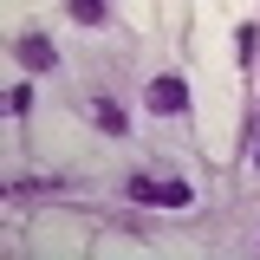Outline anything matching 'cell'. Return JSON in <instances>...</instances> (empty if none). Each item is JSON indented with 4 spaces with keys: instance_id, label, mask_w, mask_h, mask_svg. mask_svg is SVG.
<instances>
[{
    "instance_id": "ba28073f",
    "label": "cell",
    "mask_w": 260,
    "mask_h": 260,
    "mask_svg": "<svg viewBox=\"0 0 260 260\" xmlns=\"http://www.w3.org/2000/svg\"><path fill=\"white\" fill-rule=\"evenodd\" d=\"M247 162L260 169V117H254V150H247Z\"/></svg>"
},
{
    "instance_id": "6da1fadb",
    "label": "cell",
    "mask_w": 260,
    "mask_h": 260,
    "mask_svg": "<svg viewBox=\"0 0 260 260\" xmlns=\"http://www.w3.org/2000/svg\"><path fill=\"white\" fill-rule=\"evenodd\" d=\"M143 104H150L156 117H182V111H189V78H182V72L150 78V85H143Z\"/></svg>"
},
{
    "instance_id": "5b68a950",
    "label": "cell",
    "mask_w": 260,
    "mask_h": 260,
    "mask_svg": "<svg viewBox=\"0 0 260 260\" xmlns=\"http://www.w3.org/2000/svg\"><path fill=\"white\" fill-rule=\"evenodd\" d=\"M234 52H241V65L254 72V59H260V26L247 20V26H234Z\"/></svg>"
},
{
    "instance_id": "8992f818",
    "label": "cell",
    "mask_w": 260,
    "mask_h": 260,
    "mask_svg": "<svg viewBox=\"0 0 260 260\" xmlns=\"http://www.w3.org/2000/svg\"><path fill=\"white\" fill-rule=\"evenodd\" d=\"M150 202H156V208H189L195 189H189V182H156V195H150Z\"/></svg>"
},
{
    "instance_id": "277c9868",
    "label": "cell",
    "mask_w": 260,
    "mask_h": 260,
    "mask_svg": "<svg viewBox=\"0 0 260 260\" xmlns=\"http://www.w3.org/2000/svg\"><path fill=\"white\" fill-rule=\"evenodd\" d=\"M65 13H72L78 26H104V20H111V0H65Z\"/></svg>"
},
{
    "instance_id": "52a82bcc",
    "label": "cell",
    "mask_w": 260,
    "mask_h": 260,
    "mask_svg": "<svg viewBox=\"0 0 260 260\" xmlns=\"http://www.w3.org/2000/svg\"><path fill=\"white\" fill-rule=\"evenodd\" d=\"M7 111H20V117H26V111H32V85H13V91H7Z\"/></svg>"
},
{
    "instance_id": "7a4b0ae2",
    "label": "cell",
    "mask_w": 260,
    "mask_h": 260,
    "mask_svg": "<svg viewBox=\"0 0 260 260\" xmlns=\"http://www.w3.org/2000/svg\"><path fill=\"white\" fill-rule=\"evenodd\" d=\"M13 59L26 65V72H52V65H59V46H52V39H46V32H20V39H13Z\"/></svg>"
},
{
    "instance_id": "3957f363",
    "label": "cell",
    "mask_w": 260,
    "mask_h": 260,
    "mask_svg": "<svg viewBox=\"0 0 260 260\" xmlns=\"http://www.w3.org/2000/svg\"><path fill=\"white\" fill-rule=\"evenodd\" d=\"M85 117H91L104 137H124V130H130V117L117 111V104H111V98H91V104H85Z\"/></svg>"
}]
</instances>
